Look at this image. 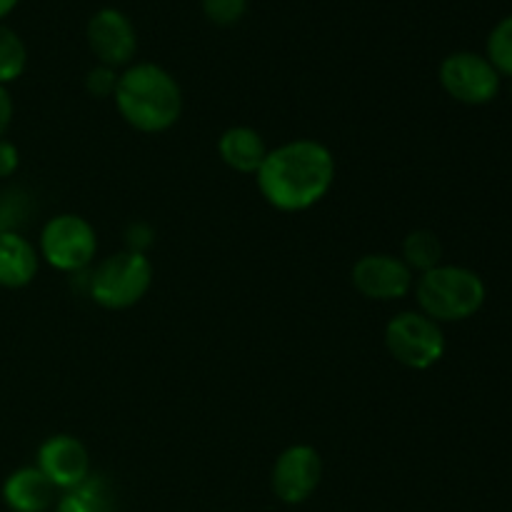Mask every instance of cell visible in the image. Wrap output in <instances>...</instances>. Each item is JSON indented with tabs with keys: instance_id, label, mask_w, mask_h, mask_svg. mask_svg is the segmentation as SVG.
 I'll return each mask as SVG.
<instances>
[{
	"instance_id": "ffe728a7",
	"label": "cell",
	"mask_w": 512,
	"mask_h": 512,
	"mask_svg": "<svg viewBox=\"0 0 512 512\" xmlns=\"http://www.w3.org/2000/svg\"><path fill=\"white\" fill-rule=\"evenodd\" d=\"M203 15L218 28L238 25L248 13V0H200Z\"/></svg>"
},
{
	"instance_id": "d6986e66",
	"label": "cell",
	"mask_w": 512,
	"mask_h": 512,
	"mask_svg": "<svg viewBox=\"0 0 512 512\" xmlns=\"http://www.w3.org/2000/svg\"><path fill=\"white\" fill-rule=\"evenodd\" d=\"M85 503L93 508V512H113L115 510V490L103 475H95L90 473L78 488H73Z\"/></svg>"
},
{
	"instance_id": "3957f363",
	"label": "cell",
	"mask_w": 512,
	"mask_h": 512,
	"mask_svg": "<svg viewBox=\"0 0 512 512\" xmlns=\"http://www.w3.org/2000/svg\"><path fill=\"white\" fill-rule=\"evenodd\" d=\"M418 310L435 323H463L480 313L488 298L485 280L465 265H438L413 285Z\"/></svg>"
},
{
	"instance_id": "9a60e30c",
	"label": "cell",
	"mask_w": 512,
	"mask_h": 512,
	"mask_svg": "<svg viewBox=\"0 0 512 512\" xmlns=\"http://www.w3.org/2000/svg\"><path fill=\"white\" fill-rule=\"evenodd\" d=\"M445 248L440 243L438 235L433 230H413V233L405 235L403 248H400V260L410 268L413 275H423L428 270L443 265Z\"/></svg>"
},
{
	"instance_id": "277c9868",
	"label": "cell",
	"mask_w": 512,
	"mask_h": 512,
	"mask_svg": "<svg viewBox=\"0 0 512 512\" xmlns=\"http://www.w3.org/2000/svg\"><path fill=\"white\" fill-rule=\"evenodd\" d=\"M153 285V263L148 255L120 253L100 260L88 273V295L105 310L135 308Z\"/></svg>"
},
{
	"instance_id": "6da1fadb",
	"label": "cell",
	"mask_w": 512,
	"mask_h": 512,
	"mask_svg": "<svg viewBox=\"0 0 512 512\" xmlns=\"http://www.w3.org/2000/svg\"><path fill=\"white\" fill-rule=\"evenodd\" d=\"M260 195L280 213H303L318 205L335 183V158L328 145L295 138L268 150L255 173Z\"/></svg>"
},
{
	"instance_id": "484cf974",
	"label": "cell",
	"mask_w": 512,
	"mask_h": 512,
	"mask_svg": "<svg viewBox=\"0 0 512 512\" xmlns=\"http://www.w3.org/2000/svg\"><path fill=\"white\" fill-rule=\"evenodd\" d=\"M18 3L20 0H0V23H3V20L8 18L15 8H18Z\"/></svg>"
},
{
	"instance_id": "7c38bea8",
	"label": "cell",
	"mask_w": 512,
	"mask_h": 512,
	"mask_svg": "<svg viewBox=\"0 0 512 512\" xmlns=\"http://www.w3.org/2000/svg\"><path fill=\"white\" fill-rule=\"evenodd\" d=\"M3 503L10 512H45L55 503V485L35 465L18 468L5 478Z\"/></svg>"
},
{
	"instance_id": "cb8c5ba5",
	"label": "cell",
	"mask_w": 512,
	"mask_h": 512,
	"mask_svg": "<svg viewBox=\"0 0 512 512\" xmlns=\"http://www.w3.org/2000/svg\"><path fill=\"white\" fill-rule=\"evenodd\" d=\"M15 118V103L13 95H10L8 85H0V138H5V133L10 130Z\"/></svg>"
},
{
	"instance_id": "5bb4252c",
	"label": "cell",
	"mask_w": 512,
	"mask_h": 512,
	"mask_svg": "<svg viewBox=\"0 0 512 512\" xmlns=\"http://www.w3.org/2000/svg\"><path fill=\"white\" fill-rule=\"evenodd\" d=\"M218 155L230 170L240 175H255L268 155L263 135L250 125H233L218 138Z\"/></svg>"
},
{
	"instance_id": "d4e9b609",
	"label": "cell",
	"mask_w": 512,
	"mask_h": 512,
	"mask_svg": "<svg viewBox=\"0 0 512 512\" xmlns=\"http://www.w3.org/2000/svg\"><path fill=\"white\" fill-rule=\"evenodd\" d=\"M55 512H93V508L75 490H65L63 498L55 503Z\"/></svg>"
},
{
	"instance_id": "603a6c76",
	"label": "cell",
	"mask_w": 512,
	"mask_h": 512,
	"mask_svg": "<svg viewBox=\"0 0 512 512\" xmlns=\"http://www.w3.org/2000/svg\"><path fill=\"white\" fill-rule=\"evenodd\" d=\"M20 150L8 138H0V180H8L18 173Z\"/></svg>"
},
{
	"instance_id": "4fadbf2b",
	"label": "cell",
	"mask_w": 512,
	"mask_h": 512,
	"mask_svg": "<svg viewBox=\"0 0 512 512\" xmlns=\"http://www.w3.org/2000/svg\"><path fill=\"white\" fill-rule=\"evenodd\" d=\"M40 253L23 233L0 230V288L20 290L38 275Z\"/></svg>"
},
{
	"instance_id": "8fae6325",
	"label": "cell",
	"mask_w": 512,
	"mask_h": 512,
	"mask_svg": "<svg viewBox=\"0 0 512 512\" xmlns=\"http://www.w3.org/2000/svg\"><path fill=\"white\" fill-rule=\"evenodd\" d=\"M35 468L55 485V490H73L90 475V455L75 435H50L38 448Z\"/></svg>"
},
{
	"instance_id": "e0dca14e",
	"label": "cell",
	"mask_w": 512,
	"mask_h": 512,
	"mask_svg": "<svg viewBox=\"0 0 512 512\" xmlns=\"http://www.w3.org/2000/svg\"><path fill=\"white\" fill-rule=\"evenodd\" d=\"M33 208V195H30L28 190L20 188V185L5 188L3 193H0V230L20 233V230L30 223Z\"/></svg>"
},
{
	"instance_id": "9c48e42d",
	"label": "cell",
	"mask_w": 512,
	"mask_h": 512,
	"mask_svg": "<svg viewBox=\"0 0 512 512\" xmlns=\"http://www.w3.org/2000/svg\"><path fill=\"white\" fill-rule=\"evenodd\" d=\"M323 480V458L308 443H295L275 458L270 488L285 505H300L313 498Z\"/></svg>"
},
{
	"instance_id": "ac0fdd59",
	"label": "cell",
	"mask_w": 512,
	"mask_h": 512,
	"mask_svg": "<svg viewBox=\"0 0 512 512\" xmlns=\"http://www.w3.org/2000/svg\"><path fill=\"white\" fill-rule=\"evenodd\" d=\"M485 58L493 63L500 78H512V15H505L490 30L488 43H485Z\"/></svg>"
},
{
	"instance_id": "7a4b0ae2",
	"label": "cell",
	"mask_w": 512,
	"mask_h": 512,
	"mask_svg": "<svg viewBox=\"0 0 512 512\" xmlns=\"http://www.w3.org/2000/svg\"><path fill=\"white\" fill-rule=\"evenodd\" d=\"M113 100L120 118L138 133H165L183 115L180 83L158 63H133L120 70Z\"/></svg>"
},
{
	"instance_id": "7402d4cb",
	"label": "cell",
	"mask_w": 512,
	"mask_h": 512,
	"mask_svg": "<svg viewBox=\"0 0 512 512\" xmlns=\"http://www.w3.org/2000/svg\"><path fill=\"white\" fill-rule=\"evenodd\" d=\"M153 243H155V230L150 228L148 223H143V220L130 223L128 228H125V250H130V253L148 255L150 245Z\"/></svg>"
},
{
	"instance_id": "2e32d148",
	"label": "cell",
	"mask_w": 512,
	"mask_h": 512,
	"mask_svg": "<svg viewBox=\"0 0 512 512\" xmlns=\"http://www.w3.org/2000/svg\"><path fill=\"white\" fill-rule=\"evenodd\" d=\"M28 68V48H25L23 38L0 23V85H10L18 80Z\"/></svg>"
},
{
	"instance_id": "5b68a950",
	"label": "cell",
	"mask_w": 512,
	"mask_h": 512,
	"mask_svg": "<svg viewBox=\"0 0 512 512\" xmlns=\"http://www.w3.org/2000/svg\"><path fill=\"white\" fill-rule=\"evenodd\" d=\"M385 348L403 368L430 370L443 360L448 343L443 325L420 310H403L385 325Z\"/></svg>"
},
{
	"instance_id": "52a82bcc",
	"label": "cell",
	"mask_w": 512,
	"mask_h": 512,
	"mask_svg": "<svg viewBox=\"0 0 512 512\" xmlns=\"http://www.w3.org/2000/svg\"><path fill=\"white\" fill-rule=\"evenodd\" d=\"M438 80L440 88H443L455 103L470 105V108L493 103L500 93V85H503V78H500L498 70L493 68V63H490L485 55L473 53V50L450 53L448 58L440 63Z\"/></svg>"
},
{
	"instance_id": "8992f818",
	"label": "cell",
	"mask_w": 512,
	"mask_h": 512,
	"mask_svg": "<svg viewBox=\"0 0 512 512\" xmlns=\"http://www.w3.org/2000/svg\"><path fill=\"white\" fill-rule=\"evenodd\" d=\"M38 253L50 268L60 273H85L98 253V235L83 215L60 213L40 230Z\"/></svg>"
},
{
	"instance_id": "30bf717a",
	"label": "cell",
	"mask_w": 512,
	"mask_h": 512,
	"mask_svg": "<svg viewBox=\"0 0 512 512\" xmlns=\"http://www.w3.org/2000/svg\"><path fill=\"white\" fill-rule=\"evenodd\" d=\"M350 283L363 298L390 303V300H403L413 293L415 275L400 260V255L368 253L355 260L350 270Z\"/></svg>"
},
{
	"instance_id": "ba28073f",
	"label": "cell",
	"mask_w": 512,
	"mask_h": 512,
	"mask_svg": "<svg viewBox=\"0 0 512 512\" xmlns=\"http://www.w3.org/2000/svg\"><path fill=\"white\" fill-rule=\"evenodd\" d=\"M85 40L100 65L125 70L138 53V30L118 8H100L85 25Z\"/></svg>"
},
{
	"instance_id": "44dd1931",
	"label": "cell",
	"mask_w": 512,
	"mask_h": 512,
	"mask_svg": "<svg viewBox=\"0 0 512 512\" xmlns=\"http://www.w3.org/2000/svg\"><path fill=\"white\" fill-rule=\"evenodd\" d=\"M118 78H120V70L95 63L93 68L85 73V90H88L90 98H98V100L113 98L115 88H118Z\"/></svg>"
}]
</instances>
